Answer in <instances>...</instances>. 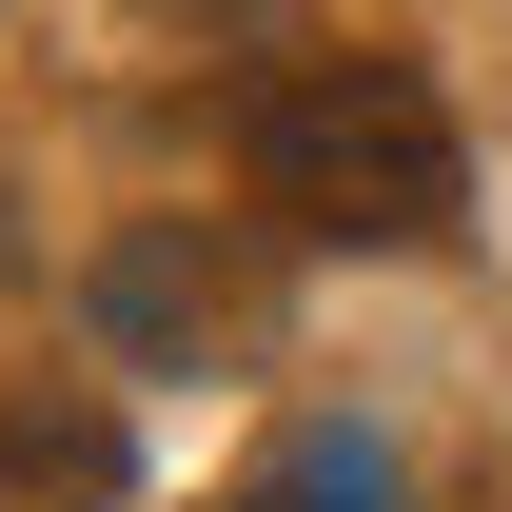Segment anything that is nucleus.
Masks as SVG:
<instances>
[{"instance_id": "obj_4", "label": "nucleus", "mask_w": 512, "mask_h": 512, "mask_svg": "<svg viewBox=\"0 0 512 512\" xmlns=\"http://www.w3.org/2000/svg\"><path fill=\"white\" fill-rule=\"evenodd\" d=\"M256 512H375V453H335V434H316V453H296V473H276Z\"/></svg>"}, {"instance_id": "obj_1", "label": "nucleus", "mask_w": 512, "mask_h": 512, "mask_svg": "<svg viewBox=\"0 0 512 512\" xmlns=\"http://www.w3.org/2000/svg\"><path fill=\"white\" fill-rule=\"evenodd\" d=\"M237 158H256V217H296L335 256H434L473 217V138L414 60H276Z\"/></svg>"}, {"instance_id": "obj_3", "label": "nucleus", "mask_w": 512, "mask_h": 512, "mask_svg": "<svg viewBox=\"0 0 512 512\" xmlns=\"http://www.w3.org/2000/svg\"><path fill=\"white\" fill-rule=\"evenodd\" d=\"M119 493H138L119 394H0V512H119Z\"/></svg>"}, {"instance_id": "obj_2", "label": "nucleus", "mask_w": 512, "mask_h": 512, "mask_svg": "<svg viewBox=\"0 0 512 512\" xmlns=\"http://www.w3.org/2000/svg\"><path fill=\"white\" fill-rule=\"evenodd\" d=\"M237 316H256V276H237V237H197V217H138V237L99 256V335H119V355H217Z\"/></svg>"}]
</instances>
